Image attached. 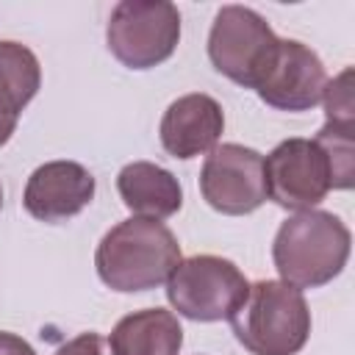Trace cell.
Wrapping results in <instances>:
<instances>
[{"label": "cell", "instance_id": "cell-8", "mask_svg": "<svg viewBox=\"0 0 355 355\" xmlns=\"http://www.w3.org/2000/svg\"><path fill=\"white\" fill-rule=\"evenodd\" d=\"M202 200L227 216H244L266 202L263 155L252 147L227 141L208 153L200 169Z\"/></svg>", "mask_w": 355, "mask_h": 355}, {"label": "cell", "instance_id": "cell-11", "mask_svg": "<svg viewBox=\"0 0 355 355\" xmlns=\"http://www.w3.org/2000/svg\"><path fill=\"white\" fill-rule=\"evenodd\" d=\"M222 130H225V111L211 94L202 92H191L169 103L158 125L164 150L180 161L211 153Z\"/></svg>", "mask_w": 355, "mask_h": 355}, {"label": "cell", "instance_id": "cell-2", "mask_svg": "<svg viewBox=\"0 0 355 355\" xmlns=\"http://www.w3.org/2000/svg\"><path fill=\"white\" fill-rule=\"evenodd\" d=\"M352 247L349 227L330 211H297L275 233L272 261L283 283L319 288L338 277Z\"/></svg>", "mask_w": 355, "mask_h": 355}, {"label": "cell", "instance_id": "cell-12", "mask_svg": "<svg viewBox=\"0 0 355 355\" xmlns=\"http://www.w3.org/2000/svg\"><path fill=\"white\" fill-rule=\"evenodd\" d=\"M116 191L128 211L147 219H166L183 205V189L178 178L153 161L125 164L116 175Z\"/></svg>", "mask_w": 355, "mask_h": 355}, {"label": "cell", "instance_id": "cell-5", "mask_svg": "<svg viewBox=\"0 0 355 355\" xmlns=\"http://www.w3.org/2000/svg\"><path fill=\"white\" fill-rule=\"evenodd\" d=\"M250 291L244 272L222 255H191L166 280L169 305L191 322L230 319Z\"/></svg>", "mask_w": 355, "mask_h": 355}, {"label": "cell", "instance_id": "cell-9", "mask_svg": "<svg viewBox=\"0 0 355 355\" xmlns=\"http://www.w3.org/2000/svg\"><path fill=\"white\" fill-rule=\"evenodd\" d=\"M324 83L327 72L322 58L297 39H280L277 55L255 92L277 111H311L322 103Z\"/></svg>", "mask_w": 355, "mask_h": 355}, {"label": "cell", "instance_id": "cell-7", "mask_svg": "<svg viewBox=\"0 0 355 355\" xmlns=\"http://www.w3.org/2000/svg\"><path fill=\"white\" fill-rule=\"evenodd\" d=\"M266 200L286 211H311L333 189V166L313 139H286L263 158Z\"/></svg>", "mask_w": 355, "mask_h": 355}, {"label": "cell", "instance_id": "cell-6", "mask_svg": "<svg viewBox=\"0 0 355 355\" xmlns=\"http://www.w3.org/2000/svg\"><path fill=\"white\" fill-rule=\"evenodd\" d=\"M111 55L128 69L164 64L180 42V11L166 0H122L105 28Z\"/></svg>", "mask_w": 355, "mask_h": 355}, {"label": "cell", "instance_id": "cell-13", "mask_svg": "<svg viewBox=\"0 0 355 355\" xmlns=\"http://www.w3.org/2000/svg\"><path fill=\"white\" fill-rule=\"evenodd\" d=\"M111 355H178L183 327L166 308H144L122 316L108 336Z\"/></svg>", "mask_w": 355, "mask_h": 355}, {"label": "cell", "instance_id": "cell-10", "mask_svg": "<svg viewBox=\"0 0 355 355\" xmlns=\"http://www.w3.org/2000/svg\"><path fill=\"white\" fill-rule=\"evenodd\" d=\"M94 200V178L78 161H47L25 183L22 205L39 222H67Z\"/></svg>", "mask_w": 355, "mask_h": 355}, {"label": "cell", "instance_id": "cell-18", "mask_svg": "<svg viewBox=\"0 0 355 355\" xmlns=\"http://www.w3.org/2000/svg\"><path fill=\"white\" fill-rule=\"evenodd\" d=\"M0 208H3V189H0Z\"/></svg>", "mask_w": 355, "mask_h": 355}, {"label": "cell", "instance_id": "cell-17", "mask_svg": "<svg viewBox=\"0 0 355 355\" xmlns=\"http://www.w3.org/2000/svg\"><path fill=\"white\" fill-rule=\"evenodd\" d=\"M0 355H36V349L22 336L0 330Z\"/></svg>", "mask_w": 355, "mask_h": 355}, {"label": "cell", "instance_id": "cell-3", "mask_svg": "<svg viewBox=\"0 0 355 355\" xmlns=\"http://www.w3.org/2000/svg\"><path fill=\"white\" fill-rule=\"evenodd\" d=\"M227 322L236 341L252 355H297L311 336L305 294L283 280L250 283L241 308Z\"/></svg>", "mask_w": 355, "mask_h": 355}, {"label": "cell", "instance_id": "cell-1", "mask_svg": "<svg viewBox=\"0 0 355 355\" xmlns=\"http://www.w3.org/2000/svg\"><path fill=\"white\" fill-rule=\"evenodd\" d=\"M180 244L161 219L130 216L116 222L97 244L94 266L111 291H150L169 280L180 263Z\"/></svg>", "mask_w": 355, "mask_h": 355}, {"label": "cell", "instance_id": "cell-14", "mask_svg": "<svg viewBox=\"0 0 355 355\" xmlns=\"http://www.w3.org/2000/svg\"><path fill=\"white\" fill-rule=\"evenodd\" d=\"M42 86V67L33 50L19 42H0V147L14 136L22 108Z\"/></svg>", "mask_w": 355, "mask_h": 355}, {"label": "cell", "instance_id": "cell-4", "mask_svg": "<svg viewBox=\"0 0 355 355\" xmlns=\"http://www.w3.org/2000/svg\"><path fill=\"white\" fill-rule=\"evenodd\" d=\"M280 39L269 22L247 6H222L208 33V58L216 72L244 89H258L266 78Z\"/></svg>", "mask_w": 355, "mask_h": 355}, {"label": "cell", "instance_id": "cell-16", "mask_svg": "<svg viewBox=\"0 0 355 355\" xmlns=\"http://www.w3.org/2000/svg\"><path fill=\"white\" fill-rule=\"evenodd\" d=\"M55 355H111V347L108 338H103L100 333H80L67 344H61Z\"/></svg>", "mask_w": 355, "mask_h": 355}, {"label": "cell", "instance_id": "cell-15", "mask_svg": "<svg viewBox=\"0 0 355 355\" xmlns=\"http://www.w3.org/2000/svg\"><path fill=\"white\" fill-rule=\"evenodd\" d=\"M327 125H355V100H352V67L341 69L322 92Z\"/></svg>", "mask_w": 355, "mask_h": 355}]
</instances>
